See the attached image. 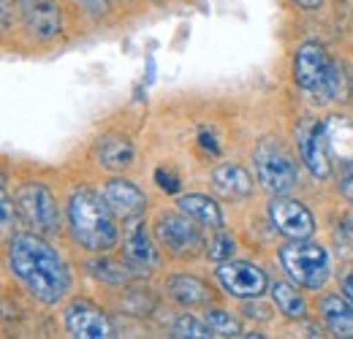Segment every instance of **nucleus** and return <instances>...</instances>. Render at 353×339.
Wrapping results in <instances>:
<instances>
[{
    "instance_id": "1",
    "label": "nucleus",
    "mask_w": 353,
    "mask_h": 339,
    "mask_svg": "<svg viewBox=\"0 0 353 339\" xmlns=\"http://www.w3.org/2000/svg\"><path fill=\"white\" fill-rule=\"evenodd\" d=\"M8 269L44 304H57L68 294L71 274L63 258L36 234H17L8 239Z\"/></svg>"
},
{
    "instance_id": "2",
    "label": "nucleus",
    "mask_w": 353,
    "mask_h": 339,
    "mask_svg": "<svg viewBox=\"0 0 353 339\" xmlns=\"http://www.w3.org/2000/svg\"><path fill=\"white\" fill-rule=\"evenodd\" d=\"M106 198L88 187L74 190L68 198V231L90 253H106L117 245V225Z\"/></svg>"
},
{
    "instance_id": "3",
    "label": "nucleus",
    "mask_w": 353,
    "mask_h": 339,
    "mask_svg": "<svg viewBox=\"0 0 353 339\" xmlns=\"http://www.w3.org/2000/svg\"><path fill=\"white\" fill-rule=\"evenodd\" d=\"M280 263L285 269V274L310 291H318L326 285L329 274H332V263H329V253L310 242V239H291L283 250H280Z\"/></svg>"
},
{
    "instance_id": "4",
    "label": "nucleus",
    "mask_w": 353,
    "mask_h": 339,
    "mask_svg": "<svg viewBox=\"0 0 353 339\" xmlns=\"http://www.w3.org/2000/svg\"><path fill=\"white\" fill-rule=\"evenodd\" d=\"M253 163H256V176L261 187L274 196H285L299 185V169H296L294 155L272 136L259 141L253 152Z\"/></svg>"
},
{
    "instance_id": "5",
    "label": "nucleus",
    "mask_w": 353,
    "mask_h": 339,
    "mask_svg": "<svg viewBox=\"0 0 353 339\" xmlns=\"http://www.w3.org/2000/svg\"><path fill=\"white\" fill-rule=\"evenodd\" d=\"M17 204H19L22 220L28 225H33L39 234H57L60 231L57 201L41 182H25L17 190Z\"/></svg>"
},
{
    "instance_id": "6",
    "label": "nucleus",
    "mask_w": 353,
    "mask_h": 339,
    "mask_svg": "<svg viewBox=\"0 0 353 339\" xmlns=\"http://www.w3.org/2000/svg\"><path fill=\"white\" fill-rule=\"evenodd\" d=\"M296 147L299 158L307 166V171L315 179H329L332 176V150H329V136L326 123L307 120L296 127Z\"/></svg>"
},
{
    "instance_id": "7",
    "label": "nucleus",
    "mask_w": 353,
    "mask_h": 339,
    "mask_svg": "<svg viewBox=\"0 0 353 339\" xmlns=\"http://www.w3.org/2000/svg\"><path fill=\"white\" fill-rule=\"evenodd\" d=\"M329 68H332V57L318 41L302 43L294 54V82L307 92H315V98L318 95L323 98Z\"/></svg>"
},
{
    "instance_id": "8",
    "label": "nucleus",
    "mask_w": 353,
    "mask_h": 339,
    "mask_svg": "<svg viewBox=\"0 0 353 339\" xmlns=\"http://www.w3.org/2000/svg\"><path fill=\"white\" fill-rule=\"evenodd\" d=\"M223 291L234 298H259L269 288V277L264 269L248 260H223L218 269Z\"/></svg>"
},
{
    "instance_id": "9",
    "label": "nucleus",
    "mask_w": 353,
    "mask_h": 339,
    "mask_svg": "<svg viewBox=\"0 0 353 339\" xmlns=\"http://www.w3.org/2000/svg\"><path fill=\"white\" fill-rule=\"evenodd\" d=\"M269 220L274 225L277 234L288 236V239H310L315 234V217L305 204L285 198V196H274L269 201Z\"/></svg>"
},
{
    "instance_id": "10",
    "label": "nucleus",
    "mask_w": 353,
    "mask_h": 339,
    "mask_svg": "<svg viewBox=\"0 0 353 339\" xmlns=\"http://www.w3.org/2000/svg\"><path fill=\"white\" fill-rule=\"evenodd\" d=\"M155 236L176 258L196 255V250L201 247V236H199V231L188 214L185 217L182 214H163L155 225Z\"/></svg>"
},
{
    "instance_id": "11",
    "label": "nucleus",
    "mask_w": 353,
    "mask_h": 339,
    "mask_svg": "<svg viewBox=\"0 0 353 339\" xmlns=\"http://www.w3.org/2000/svg\"><path fill=\"white\" fill-rule=\"evenodd\" d=\"M22 22L30 39L36 41H52L63 30V11L57 0H19Z\"/></svg>"
},
{
    "instance_id": "12",
    "label": "nucleus",
    "mask_w": 353,
    "mask_h": 339,
    "mask_svg": "<svg viewBox=\"0 0 353 339\" xmlns=\"http://www.w3.org/2000/svg\"><path fill=\"white\" fill-rule=\"evenodd\" d=\"M125 260L136 271H155L161 266L158 247L152 245V239H150V234L144 228L141 214L131 217V223L125 228Z\"/></svg>"
},
{
    "instance_id": "13",
    "label": "nucleus",
    "mask_w": 353,
    "mask_h": 339,
    "mask_svg": "<svg viewBox=\"0 0 353 339\" xmlns=\"http://www.w3.org/2000/svg\"><path fill=\"white\" fill-rule=\"evenodd\" d=\"M65 329L74 337L82 339H103L112 337V326L106 320V315L90 304V301H71L65 309Z\"/></svg>"
},
{
    "instance_id": "14",
    "label": "nucleus",
    "mask_w": 353,
    "mask_h": 339,
    "mask_svg": "<svg viewBox=\"0 0 353 339\" xmlns=\"http://www.w3.org/2000/svg\"><path fill=\"white\" fill-rule=\"evenodd\" d=\"M103 198H106V204L112 207V212L117 214V217H123V220H131V217H139V214L144 212V207H147V198H144V193L128 182V179H112V182H106V187H103Z\"/></svg>"
},
{
    "instance_id": "15",
    "label": "nucleus",
    "mask_w": 353,
    "mask_h": 339,
    "mask_svg": "<svg viewBox=\"0 0 353 339\" xmlns=\"http://www.w3.org/2000/svg\"><path fill=\"white\" fill-rule=\"evenodd\" d=\"M318 309L334 337L353 339V304L340 294H323L318 301Z\"/></svg>"
},
{
    "instance_id": "16",
    "label": "nucleus",
    "mask_w": 353,
    "mask_h": 339,
    "mask_svg": "<svg viewBox=\"0 0 353 339\" xmlns=\"http://www.w3.org/2000/svg\"><path fill=\"white\" fill-rule=\"evenodd\" d=\"M92 152L95 163L109 171H125L133 163V144L125 136H101Z\"/></svg>"
},
{
    "instance_id": "17",
    "label": "nucleus",
    "mask_w": 353,
    "mask_h": 339,
    "mask_svg": "<svg viewBox=\"0 0 353 339\" xmlns=\"http://www.w3.org/2000/svg\"><path fill=\"white\" fill-rule=\"evenodd\" d=\"M212 185H215L218 193L228 196V198H242V196H248L253 190L250 174L242 166H236V163H223V166L212 171Z\"/></svg>"
},
{
    "instance_id": "18",
    "label": "nucleus",
    "mask_w": 353,
    "mask_h": 339,
    "mask_svg": "<svg viewBox=\"0 0 353 339\" xmlns=\"http://www.w3.org/2000/svg\"><path fill=\"white\" fill-rule=\"evenodd\" d=\"M176 204H179V212L188 214L190 220H196V223H201V225H210V228H221L223 225L221 207H218L210 196L188 193V196H182Z\"/></svg>"
},
{
    "instance_id": "19",
    "label": "nucleus",
    "mask_w": 353,
    "mask_h": 339,
    "mask_svg": "<svg viewBox=\"0 0 353 339\" xmlns=\"http://www.w3.org/2000/svg\"><path fill=\"white\" fill-rule=\"evenodd\" d=\"M329 150L332 158H340V163H353V123L348 117H332L326 123Z\"/></svg>"
},
{
    "instance_id": "20",
    "label": "nucleus",
    "mask_w": 353,
    "mask_h": 339,
    "mask_svg": "<svg viewBox=\"0 0 353 339\" xmlns=\"http://www.w3.org/2000/svg\"><path fill=\"white\" fill-rule=\"evenodd\" d=\"M269 294H272L274 307H277L288 320H302V318L307 315V301H305V296H302L294 285L277 280V282L269 288Z\"/></svg>"
},
{
    "instance_id": "21",
    "label": "nucleus",
    "mask_w": 353,
    "mask_h": 339,
    "mask_svg": "<svg viewBox=\"0 0 353 339\" xmlns=\"http://www.w3.org/2000/svg\"><path fill=\"white\" fill-rule=\"evenodd\" d=\"M169 291L179 304H188V307H196V304H207L210 301V288L199 280V277H190V274H176L169 280Z\"/></svg>"
},
{
    "instance_id": "22",
    "label": "nucleus",
    "mask_w": 353,
    "mask_h": 339,
    "mask_svg": "<svg viewBox=\"0 0 353 339\" xmlns=\"http://www.w3.org/2000/svg\"><path fill=\"white\" fill-rule=\"evenodd\" d=\"M353 92L351 76L348 71L332 60V68H329V76H326V87H323V98L329 101H348Z\"/></svg>"
},
{
    "instance_id": "23",
    "label": "nucleus",
    "mask_w": 353,
    "mask_h": 339,
    "mask_svg": "<svg viewBox=\"0 0 353 339\" xmlns=\"http://www.w3.org/2000/svg\"><path fill=\"white\" fill-rule=\"evenodd\" d=\"M204 320L210 323V329L215 331V337H242L239 323H236L225 309H210Z\"/></svg>"
},
{
    "instance_id": "24",
    "label": "nucleus",
    "mask_w": 353,
    "mask_h": 339,
    "mask_svg": "<svg viewBox=\"0 0 353 339\" xmlns=\"http://www.w3.org/2000/svg\"><path fill=\"white\" fill-rule=\"evenodd\" d=\"M174 337H193V339H204V337H215V331L210 329V323L204 320H196L193 315H182L176 318L174 323Z\"/></svg>"
},
{
    "instance_id": "25",
    "label": "nucleus",
    "mask_w": 353,
    "mask_h": 339,
    "mask_svg": "<svg viewBox=\"0 0 353 339\" xmlns=\"http://www.w3.org/2000/svg\"><path fill=\"white\" fill-rule=\"evenodd\" d=\"M234 250H236L234 236H228V234L221 231V228H218V234H215V236L210 239V245H207V255H210L212 260H218V263L228 260V258L234 255Z\"/></svg>"
},
{
    "instance_id": "26",
    "label": "nucleus",
    "mask_w": 353,
    "mask_h": 339,
    "mask_svg": "<svg viewBox=\"0 0 353 339\" xmlns=\"http://www.w3.org/2000/svg\"><path fill=\"white\" fill-rule=\"evenodd\" d=\"M92 274L98 280H106V282H123L128 274H125V266L117 263V260H95L92 263Z\"/></svg>"
},
{
    "instance_id": "27",
    "label": "nucleus",
    "mask_w": 353,
    "mask_h": 339,
    "mask_svg": "<svg viewBox=\"0 0 353 339\" xmlns=\"http://www.w3.org/2000/svg\"><path fill=\"white\" fill-rule=\"evenodd\" d=\"M155 182H158V187L161 190H166V193H179V179H176L172 171H166V169H158L155 171Z\"/></svg>"
},
{
    "instance_id": "28",
    "label": "nucleus",
    "mask_w": 353,
    "mask_h": 339,
    "mask_svg": "<svg viewBox=\"0 0 353 339\" xmlns=\"http://www.w3.org/2000/svg\"><path fill=\"white\" fill-rule=\"evenodd\" d=\"M340 190L348 201H353V163H345V169L340 174Z\"/></svg>"
},
{
    "instance_id": "29",
    "label": "nucleus",
    "mask_w": 353,
    "mask_h": 339,
    "mask_svg": "<svg viewBox=\"0 0 353 339\" xmlns=\"http://www.w3.org/2000/svg\"><path fill=\"white\" fill-rule=\"evenodd\" d=\"M199 141H201V147H204V150H210L212 155H221V147H218V141H215V136H212V133L201 130V133H199Z\"/></svg>"
},
{
    "instance_id": "30",
    "label": "nucleus",
    "mask_w": 353,
    "mask_h": 339,
    "mask_svg": "<svg viewBox=\"0 0 353 339\" xmlns=\"http://www.w3.org/2000/svg\"><path fill=\"white\" fill-rule=\"evenodd\" d=\"M3 231L8 234L11 231V198H8V190L3 187Z\"/></svg>"
},
{
    "instance_id": "31",
    "label": "nucleus",
    "mask_w": 353,
    "mask_h": 339,
    "mask_svg": "<svg viewBox=\"0 0 353 339\" xmlns=\"http://www.w3.org/2000/svg\"><path fill=\"white\" fill-rule=\"evenodd\" d=\"M340 285H343V294H345V298H348V301L353 304V269H348V271L343 274Z\"/></svg>"
},
{
    "instance_id": "32",
    "label": "nucleus",
    "mask_w": 353,
    "mask_h": 339,
    "mask_svg": "<svg viewBox=\"0 0 353 339\" xmlns=\"http://www.w3.org/2000/svg\"><path fill=\"white\" fill-rule=\"evenodd\" d=\"M11 28V0H3V30Z\"/></svg>"
},
{
    "instance_id": "33",
    "label": "nucleus",
    "mask_w": 353,
    "mask_h": 339,
    "mask_svg": "<svg viewBox=\"0 0 353 339\" xmlns=\"http://www.w3.org/2000/svg\"><path fill=\"white\" fill-rule=\"evenodd\" d=\"M291 3H296V6L305 8V11H315V8L321 6V0H291Z\"/></svg>"
}]
</instances>
